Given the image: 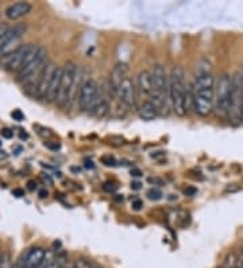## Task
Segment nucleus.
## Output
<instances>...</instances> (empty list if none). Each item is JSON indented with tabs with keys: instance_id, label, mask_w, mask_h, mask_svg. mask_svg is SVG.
Returning a JSON list of instances; mask_svg holds the SVG:
<instances>
[{
	"instance_id": "nucleus-1",
	"label": "nucleus",
	"mask_w": 243,
	"mask_h": 268,
	"mask_svg": "<svg viewBox=\"0 0 243 268\" xmlns=\"http://www.w3.org/2000/svg\"><path fill=\"white\" fill-rule=\"evenodd\" d=\"M215 80L212 72L195 74L192 87L193 111L200 117H208L214 111Z\"/></svg>"
},
{
	"instance_id": "nucleus-2",
	"label": "nucleus",
	"mask_w": 243,
	"mask_h": 268,
	"mask_svg": "<svg viewBox=\"0 0 243 268\" xmlns=\"http://www.w3.org/2000/svg\"><path fill=\"white\" fill-rule=\"evenodd\" d=\"M188 86L185 83V73L183 67L176 65L173 67L169 74V99H170V110L178 117L187 116L185 110V97Z\"/></svg>"
},
{
	"instance_id": "nucleus-3",
	"label": "nucleus",
	"mask_w": 243,
	"mask_h": 268,
	"mask_svg": "<svg viewBox=\"0 0 243 268\" xmlns=\"http://www.w3.org/2000/svg\"><path fill=\"white\" fill-rule=\"evenodd\" d=\"M48 63V52L42 46H38L35 56L16 73V80L19 83H22L23 87L37 89L40 73H42Z\"/></svg>"
},
{
	"instance_id": "nucleus-4",
	"label": "nucleus",
	"mask_w": 243,
	"mask_h": 268,
	"mask_svg": "<svg viewBox=\"0 0 243 268\" xmlns=\"http://www.w3.org/2000/svg\"><path fill=\"white\" fill-rule=\"evenodd\" d=\"M78 78L77 65L72 61H68L63 67V78H61V87H59L58 99L57 104L59 107H68L73 102L76 93L78 92L76 88V83Z\"/></svg>"
},
{
	"instance_id": "nucleus-5",
	"label": "nucleus",
	"mask_w": 243,
	"mask_h": 268,
	"mask_svg": "<svg viewBox=\"0 0 243 268\" xmlns=\"http://www.w3.org/2000/svg\"><path fill=\"white\" fill-rule=\"evenodd\" d=\"M37 50L38 46H35L33 44L21 45L16 50H14V52L2 59V65H3V68L7 72L18 73L29 63L30 60L35 56Z\"/></svg>"
},
{
	"instance_id": "nucleus-6",
	"label": "nucleus",
	"mask_w": 243,
	"mask_h": 268,
	"mask_svg": "<svg viewBox=\"0 0 243 268\" xmlns=\"http://www.w3.org/2000/svg\"><path fill=\"white\" fill-rule=\"evenodd\" d=\"M232 78L229 73H221L215 83L214 111L219 117H226L229 112L230 97H231Z\"/></svg>"
},
{
	"instance_id": "nucleus-7",
	"label": "nucleus",
	"mask_w": 243,
	"mask_h": 268,
	"mask_svg": "<svg viewBox=\"0 0 243 268\" xmlns=\"http://www.w3.org/2000/svg\"><path fill=\"white\" fill-rule=\"evenodd\" d=\"M232 86H231V97H230L229 112L227 119L232 125H239L242 122V111H243V88L240 83L239 73L236 72L232 74Z\"/></svg>"
},
{
	"instance_id": "nucleus-8",
	"label": "nucleus",
	"mask_w": 243,
	"mask_h": 268,
	"mask_svg": "<svg viewBox=\"0 0 243 268\" xmlns=\"http://www.w3.org/2000/svg\"><path fill=\"white\" fill-rule=\"evenodd\" d=\"M26 31L27 26L25 23H18L15 26L8 27L7 31L0 37V57L2 59L21 46V41Z\"/></svg>"
},
{
	"instance_id": "nucleus-9",
	"label": "nucleus",
	"mask_w": 243,
	"mask_h": 268,
	"mask_svg": "<svg viewBox=\"0 0 243 268\" xmlns=\"http://www.w3.org/2000/svg\"><path fill=\"white\" fill-rule=\"evenodd\" d=\"M100 98L99 84L93 80L88 79L80 86L78 91V107L81 111L91 112L96 106Z\"/></svg>"
},
{
	"instance_id": "nucleus-10",
	"label": "nucleus",
	"mask_w": 243,
	"mask_h": 268,
	"mask_svg": "<svg viewBox=\"0 0 243 268\" xmlns=\"http://www.w3.org/2000/svg\"><path fill=\"white\" fill-rule=\"evenodd\" d=\"M116 99L120 102V104L126 108H135L138 92H136L135 83L131 78H125L119 84L116 89Z\"/></svg>"
},
{
	"instance_id": "nucleus-11",
	"label": "nucleus",
	"mask_w": 243,
	"mask_h": 268,
	"mask_svg": "<svg viewBox=\"0 0 243 268\" xmlns=\"http://www.w3.org/2000/svg\"><path fill=\"white\" fill-rule=\"evenodd\" d=\"M55 69H57V67H55L54 64L48 63L44 71H42V73H40L39 80H38L37 84V89H35V93H37V97L39 99H46V97H48L49 88H50V84H52Z\"/></svg>"
},
{
	"instance_id": "nucleus-12",
	"label": "nucleus",
	"mask_w": 243,
	"mask_h": 268,
	"mask_svg": "<svg viewBox=\"0 0 243 268\" xmlns=\"http://www.w3.org/2000/svg\"><path fill=\"white\" fill-rule=\"evenodd\" d=\"M46 257V251L40 246H34L22 256L23 263L27 268H39Z\"/></svg>"
},
{
	"instance_id": "nucleus-13",
	"label": "nucleus",
	"mask_w": 243,
	"mask_h": 268,
	"mask_svg": "<svg viewBox=\"0 0 243 268\" xmlns=\"http://www.w3.org/2000/svg\"><path fill=\"white\" fill-rule=\"evenodd\" d=\"M33 10V6L27 2H18V3H14L11 6H8L4 11V15L8 21H18V19L26 16L27 14H30Z\"/></svg>"
},
{
	"instance_id": "nucleus-14",
	"label": "nucleus",
	"mask_w": 243,
	"mask_h": 268,
	"mask_svg": "<svg viewBox=\"0 0 243 268\" xmlns=\"http://www.w3.org/2000/svg\"><path fill=\"white\" fill-rule=\"evenodd\" d=\"M136 92L138 95H144V97H150L153 92V83H151L150 71H140L138 78H136Z\"/></svg>"
},
{
	"instance_id": "nucleus-15",
	"label": "nucleus",
	"mask_w": 243,
	"mask_h": 268,
	"mask_svg": "<svg viewBox=\"0 0 243 268\" xmlns=\"http://www.w3.org/2000/svg\"><path fill=\"white\" fill-rule=\"evenodd\" d=\"M61 78H63V67H57L54 72V76H53L52 84H50V88H49L48 92V99L49 102H54L57 103V99H58L59 93V87H61Z\"/></svg>"
},
{
	"instance_id": "nucleus-16",
	"label": "nucleus",
	"mask_w": 243,
	"mask_h": 268,
	"mask_svg": "<svg viewBox=\"0 0 243 268\" xmlns=\"http://www.w3.org/2000/svg\"><path fill=\"white\" fill-rule=\"evenodd\" d=\"M159 112L161 111L158 110V107H157L154 103H151L149 99L140 104L139 117L144 119V121H153V119H155L159 116Z\"/></svg>"
},
{
	"instance_id": "nucleus-17",
	"label": "nucleus",
	"mask_w": 243,
	"mask_h": 268,
	"mask_svg": "<svg viewBox=\"0 0 243 268\" xmlns=\"http://www.w3.org/2000/svg\"><path fill=\"white\" fill-rule=\"evenodd\" d=\"M110 110L111 108H110V103H108V99L100 95L99 101H97L96 106L93 107L92 111H91V114L97 117V118H104L106 116H108Z\"/></svg>"
},
{
	"instance_id": "nucleus-18",
	"label": "nucleus",
	"mask_w": 243,
	"mask_h": 268,
	"mask_svg": "<svg viewBox=\"0 0 243 268\" xmlns=\"http://www.w3.org/2000/svg\"><path fill=\"white\" fill-rule=\"evenodd\" d=\"M14 264H12V259L11 255L8 252L3 253L2 255V261H0V268H12Z\"/></svg>"
},
{
	"instance_id": "nucleus-19",
	"label": "nucleus",
	"mask_w": 243,
	"mask_h": 268,
	"mask_svg": "<svg viewBox=\"0 0 243 268\" xmlns=\"http://www.w3.org/2000/svg\"><path fill=\"white\" fill-rule=\"evenodd\" d=\"M148 197L151 201H159L162 198V193L158 188H151V190L148 191Z\"/></svg>"
},
{
	"instance_id": "nucleus-20",
	"label": "nucleus",
	"mask_w": 243,
	"mask_h": 268,
	"mask_svg": "<svg viewBox=\"0 0 243 268\" xmlns=\"http://www.w3.org/2000/svg\"><path fill=\"white\" fill-rule=\"evenodd\" d=\"M91 265H92L91 261L85 260V259H78V260L74 261L72 268H91Z\"/></svg>"
},
{
	"instance_id": "nucleus-21",
	"label": "nucleus",
	"mask_w": 243,
	"mask_h": 268,
	"mask_svg": "<svg viewBox=\"0 0 243 268\" xmlns=\"http://www.w3.org/2000/svg\"><path fill=\"white\" fill-rule=\"evenodd\" d=\"M102 163H103L104 165H107V167H111V165H115V164H116V161H115L114 157L104 156V157H102Z\"/></svg>"
},
{
	"instance_id": "nucleus-22",
	"label": "nucleus",
	"mask_w": 243,
	"mask_h": 268,
	"mask_svg": "<svg viewBox=\"0 0 243 268\" xmlns=\"http://www.w3.org/2000/svg\"><path fill=\"white\" fill-rule=\"evenodd\" d=\"M11 116L15 121H19V122L25 119V116H23V112L21 111V110H14V111L11 112Z\"/></svg>"
},
{
	"instance_id": "nucleus-23",
	"label": "nucleus",
	"mask_w": 243,
	"mask_h": 268,
	"mask_svg": "<svg viewBox=\"0 0 243 268\" xmlns=\"http://www.w3.org/2000/svg\"><path fill=\"white\" fill-rule=\"evenodd\" d=\"M57 260H58V268H72L73 265V263H70L69 260H59V259Z\"/></svg>"
},
{
	"instance_id": "nucleus-24",
	"label": "nucleus",
	"mask_w": 243,
	"mask_h": 268,
	"mask_svg": "<svg viewBox=\"0 0 243 268\" xmlns=\"http://www.w3.org/2000/svg\"><path fill=\"white\" fill-rule=\"evenodd\" d=\"M142 207H144V202L140 201V199H134V201H133L134 210H136V212H138V210H140Z\"/></svg>"
},
{
	"instance_id": "nucleus-25",
	"label": "nucleus",
	"mask_w": 243,
	"mask_h": 268,
	"mask_svg": "<svg viewBox=\"0 0 243 268\" xmlns=\"http://www.w3.org/2000/svg\"><path fill=\"white\" fill-rule=\"evenodd\" d=\"M2 136H3V138L10 140V138L14 137V131L10 130V129H3V130H2Z\"/></svg>"
},
{
	"instance_id": "nucleus-26",
	"label": "nucleus",
	"mask_w": 243,
	"mask_h": 268,
	"mask_svg": "<svg viewBox=\"0 0 243 268\" xmlns=\"http://www.w3.org/2000/svg\"><path fill=\"white\" fill-rule=\"evenodd\" d=\"M148 180L149 183H151V184H157V186H162V184H164V182L158 178H149Z\"/></svg>"
},
{
	"instance_id": "nucleus-27",
	"label": "nucleus",
	"mask_w": 243,
	"mask_h": 268,
	"mask_svg": "<svg viewBox=\"0 0 243 268\" xmlns=\"http://www.w3.org/2000/svg\"><path fill=\"white\" fill-rule=\"evenodd\" d=\"M142 175H144V174H142V171L138 169V168H133V169H131V176H134V178H140Z\"/></svg>"
},
{
	"instance_id": "nucleus-28",
	"label": "nucleus",
	"mask_w": 243,
	"mask_h": 268,
	"mask_svg": "<svg viewBox=\"0 0 243 268\" xmlns=\"http://www.w3.org/2000/svg\"><path fill=\"white\" fill-rule=\"evenodd\" d=\"M8 27H10V26H7L6 23L0 22V37H2V35H3V34L6 33V31H7Z\"/></svg>"
},
{
	"instance_id": "nucleus-29",
	"label": "nucleus",
	"mask_w": 243,
	"mask_h": 268,
	"mask_svg": "<svg viewBox=\"0 0 243 268\" xmlns=\"http://www.w3.org/2000/svg\"><path fill=\"white\" fill-rule=\"evenodd\" d=\"M184 193H185V195H195L196 190H195V188H192V187H189V188H187Z\"/></svg>"
},
{
	"instance_id": "nucleus-30",
	"label": "nucleus",
	"mask_w": 243,
	"mask_h": 268,
	"mask_svg": "<svg viewBox=\"0 0 243 268\" xmlns=\"http://www.w3.org/2000/svg\"><path fill=\"white\" fill-rule=\"evenodd\" d=\"M27 186H29V190L34 191L35 190V187H37V184H35V182H33V180H30V182L27 183Z\"/></svg>"
},
{
	"instance_id": "nucleus-31",
	"label": "nucleus",
	"mask_w": 243,
	"mask_h": 268,
	"mask_svg": "<svg viewBox=\"0 0 243 268\" xmlns=\"http://www.w3.org/2000/svg\"><path fill=\"white\" fill-rule=\"evenodd\" d=\"M140 186H142V184H140V183L135 182V183H133V184H131V188H133V190H139Z\"/></svg>"
},
{
	"instance_id": "nucleus-32",
	"label": "nucleus",
	"mask_w": 243,
	"mask_h": 268,
	"mask_svg": "<svg viewBox=\"0 0 243 268\" xmlns=\"http://www.w3.org/2000/svg\"><path fill=\"white\" fill-rule=\"evenodd\" d=\"M45 145L48 146V148H50V149H58L59 148L58 144H53V145H52V144H49V142H48V144H45Z\"/></svg>"
},
{
	"instance_id": "nucleus-33",
	"label": "nucleus",
	"mask_w": 243,
	"mask_h": 268,
	"mask_svg": "<svg viewBox=\"0 0 243 268\" xmlns=\"http://www.w3.org/2000/svg\"><path fill=\"white\" fill-rule=\"evenodd\" d=\"M48 197V191L46 190H40L39 191V198H46Z\"/></svg>"
},
{
	"instance_id": "nucleus-34",
	"label": "nucleus",
	"mask_w": 243,
	"mask_h": 268,
	"mask_svg": "<svg viewBox=\"0 0 243 268\" xmlns=\"http://www.w3.org/2000/svg\"><path fill=\"white\" fill-rule=\"evenodd\" d=\"M239 73V79H240V83H242V87H243V64L242 67H240V71L238 72Z\"/></svg>"
},
{
	"instance_id": "nucleus-35",
	"label": "nucleus",
	"mask_w": 243,
	"mask_h": 268,
	"mask_svg": "<svg viewBox=\"0 0 243 268\" xmlns=\"http://www.w3.org/2000/svg\"><path fill=\"white\" fill-rule=\"evenodd\" d=\"M14 195H18V197H23L22 190H14Z\"/></svg>"
},
{
	"instance_id": "nucleus-36",
	"label": "nucleus",
	"mask_w": 243,
	"mask_h": 268,
	"mask_svg": "<svg viewBox=\"0 0 243 268\" xmlns=\"http://www.w3.org/2000/svg\"><path fill=\"white\" fill-rule=\"evenodd\" d=\"M2 255H3V253L0 252V261H2Z\"/></svg>"
}]
</instances>
